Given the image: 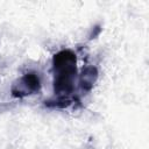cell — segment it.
I'll return each mask as SVG.
<instances>
[{"label":"cell","mask_w":149,"mask_h":149,"mask_svg":"<svg viewBox=\"0 0 149 149\" xmlns=\"http://www.w3.org/2000/svg\"><path fill=\"white\" fill-rule=\"evenodd\" d=\"M54 90L55 93L64 99L73 91L74 78L77 73V57L72 50L64 49L57 52L52 58Z\"/></svg>","instance_id":"obj_1"},{"label":"cell","mask_w":149,"mask_h":149,"mask_svg":"<svg viewBox=\"0 0 149 149\" xmlns=\"http://www.w3.org/2000/svg\"><path fill=\"white\" fill-rule=\"evenodd\" d=\"M40 88H41V81L38 76L34 72H30V73H26L16 84L13 85L12 93L14 97L22 98L38 92Z\"/></svg>","instance_id":"obj_2"},{"label":"cell","mask_w":149,"mask_h":149,"mask_svg":"<svg viewBox=\"0 0 149 149\" xmlns=\"http://www.w3.org/2000/svg\"><path fill=\"white\" fill-rule=\"evenodd\" d=\"M97 76H98V71L95 68H86L83 73H81V78H80V86L88 91L91 90V87L93 86V83L97 79Z\"/></svg>","instance_id":"obj_3"}]
</instances>
